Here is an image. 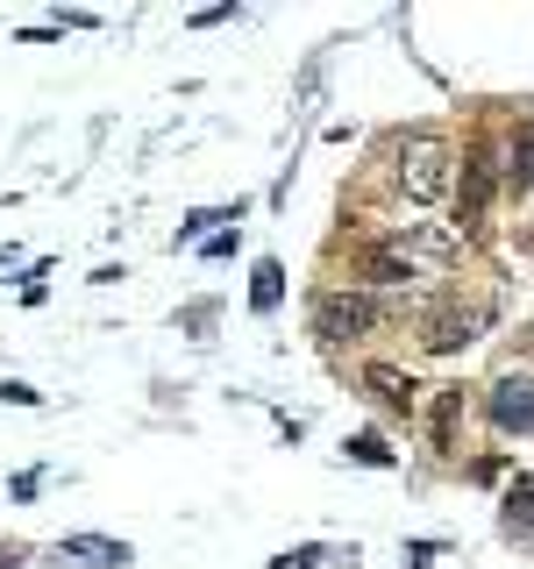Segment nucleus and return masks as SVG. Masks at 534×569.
I'll list each match as a JSON object with an SVG mask.
<instances>
[{
  "label": "nucleus",
  "instance_id": "6",
  "mask_svg": "<svg viewBox=\"0 0 534 569\" xmlns=\"http://www.w3.org/2000/svg\"><path fill=\"white\" fill-rule=\"evenodd\" d=\"M58 562H86V569H129L136 548L129 541H107V533H65L58 541Z\"/></svg>",
  "mask_w": 534,
  "mask_h": 569
},
{
  "label": "nucleus",
  "instance_id": "8",
  "mask_svg": "<svg viewBox=\"0 0 534 569\" xmlns=\"http://www.w3.org/2000/svg\"><path fill=\"white\" fill-rule=\"evenodd\" d=\"M364 378H370V391H378V399H385V406H414V385H406V378H399V370H385V363H370V370H364Z\"/></svg>",
  "mask_w": 534,
  "mask_h": 569
},
{
  "label": "nucleus",
  "instance_id": "12",
  "mask_svg": "<svg viewBox=\"0 0 534 569\" xmlns=\"http://www.w3.org/2000/svg\"><path fill=\"white\" fill-rule=\"evenodd\" d=\"M271 569H320V548H293V556H278Z\"/></svg>",
  "mask_w": 534,
  "mask_h": 569
},
{
  "label": "nucleus",
  "instance_id": "10",
  "mask_svg": "<svg viewBox=\"0 0 534 569\" xmlns=\"http://www.w3.org/2000/svg\"><path fill=\"white\" fill-rule=\"evenodd\" d=\"M349 456L364 462V470H392V449H385L378 435H356V441H349Z\"/></svg>",
  "mask_w": 534,
  "mask_h": 569
},
{
  "label": "nucleus",
  "instance_id": "3",
  "mask_svg": "<svg viewBox=\"0 0 534 569\" xmlns=\"http://www.w3.org/2000/svg\"><path fill=\"white\" fill-rule=\"evenodd\" d=\"M392 249H399L406 263H456L463 257V236L456 228H435V221H414V228H399V236H392Z\"/></svg>",
  "mask_w": 534,
  "mask_h": 569
},
{
  "label": "nucleus",
  "instance_id": "13",
  "mask_svg": "<svg viewBox=\"0 0 534 569\" xmlns=\"http://www.w3.org/2000/svg\"><path fill=\"white\" fill-rule=\"evenodd\" d=\"M506 178H513V186H534V142H527L521 157H513V171H506Z\"/></svg>",
  "mask_w": 534,
  "mask_h": 569
},
{
  "label": "nucleus",
  "instance_id": "9",
  "mask_svg": "<svg viewBox=\"0 0 534 569\" xmlns=\"http://www.w3.org/2000/svg\"><path fill=\"white\" fill-rule=\"evenodd\" d=\"M506 527H513V533H534V477L506 491Z\"/></svg>",
  "mask_w": 534,
  "mask_h": 569
},
{
  "label": "nucleus",
  "instance_id": "2",
  "mask_svg": "<svg viewBox=\"0 0 534 569\" xmlns=\"http://www.w3.org/2000/svg\"><path fill=\"white\" fill-rule=\"evenodd\" d=\"M378 328V299L370 292H320L314 299V335L328 342H349V335H370Z\"/></svg>",
  "mask_w": 534,
  "mask_h": 569
},
{
  "label": "nucleus",
  "instance_id": "7",
  "mask_svg": "<svg viewBox=\"0 0 534 569\" xmlns=\"http://www.w3.org/2000/svg\"><path fill=\"white\" fill-rule=\"evenodd\" d=\"M278 299H285V271H278L271 257H264V263H257V278H249V307H257V313H271Z\"/></svg>",
  "mask_w": 534,
  "mask_h": 569
},
{
  "label": "nucleus",
  "instance_id": "1",
  "mask_svg": "<svg viewBox=\"0 0 534 569\" xmlns=\"http://www.w3.org/2000/svg\"><path fill=\"white\" fill-rule=\"evenodd\" d=\"M449 164H456L449 136H435V129L399 136V186H406V200H414V207H435L442 192H449Z\"/></svg>",
  "mask_w": 534,
  "mask_h": 569
},
{
  "label": "nucleus",
  "instance_id": "5",
  "mask_svg": "<svg viewBox=\"0 0 534 569\" xmlns=\"http://www.w3.org/2000/svg\"><path fill=\"white\" fill-rule=\"evenodd\" d=\"M492 427H498V435H527V427H534V378L513 370V378L492 385Z\"/></svg>",
  "mask_w": 534,
  "mask_h": 569
},
{
  "label": "nucleus",
  "instance_id": "14",
  "mask_svg": "<svg viewBox=\"0 0 534 569\" xmlns=\"http://www.w3.org/2000/svg\"><path fill=\"white\" fill-rule=\"evenodd\" d=\"M0 569H22V556H14V548H0Z\"/></svg>",
  "mask_w": 534,
  "mask_h": 569
},
{
  "label": "nucleus",
  "instance_id": "11",
  "mask_svg": "<svg viewBox=\"0 0 534 569\" xmlns=\"http://www.w3.org/2000/svg\"><path fill=\"white\" fill-rule=\"evenodd\" d=\"M0 399H8V406H43V391L22 385V378H8V385H0Z\"/></svg>",
  "mask_w": 534,
  "mask_h": 569
},
{
  "label": "nucleus",
  "instance_id": "4",
  "mask_svg": "<svg viewBox=\"0 0 534 569\" xmlns=\"http://www.w3.org/2000/svg\"><path fill=\"white\" fill-rule=\"evenodd\" d=\"M485 328H492V307H442L435 320H427V349L449 356V349H463V342H477Z\"/></svg>",
  "mask_w": 534,
  "mask_h": 569
}]
</instances>
